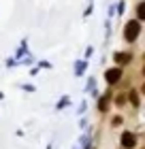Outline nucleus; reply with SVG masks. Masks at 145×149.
<instances>
[{"mask_svg":"<svg viewBox=\"0 0 145 149\" xmlns=\"http://www.w3.org/2000/svg\"><path fill=\"white\" fill-rule=\"evenodd\" d=\"M143 34V24L139 22V19H128L126 24H124V28H122V38H124V43L126 45H134L137 40L141 38Z\"/></svg>","mask_w":145,"mask_h":149,"instance_id":"1","label":"nucleus"},{"mask_svg":"<svg viewBox=\"0 0 145 149\" xmlns=\"http://www.w3.org/2000/svg\"><path fill=\"white\" fill-rule=\"evenodd\" d=\"M113 90L115 87H107V90L96 98V111H98V115H107L111 111V107H113Z\"/></svg>","mask_w":145,"mask_h":149,"instance_id":"2","label":"nucleus"},{"mask_svg":"<svg viewBox=\"0 0 145 149\" xmlns=\"http://www.w3.org/2000/svg\"><path fill=\"white\" fill-rule=\"evenodd\" d=\"M102 79H105V83L107 87H115V85H120L122 83V79H124V68L122 66H109V68H105V72H102Z\"/></svg>","mask_w":145,"mask_h":149,"instance_id":"3","label":"nucleus"},{"mask_svg":"<svg viewBox=\"0 0 145 149\" xmlns=\"http://www.w3.org/2000/svg\"><path fill=\"white\" fill-rule=\"evenodd\" d=\"M139 145V134L132 130H122L120 134V147L122 149H137Z\"/></svg>","mask_w":145,"mask_h":149,"instance_id":"4","label":"nucleus"},{"mask_svg":"<svg viewBox=\"0 0 145 149\" xmlns=\"http://www.w3.org/2000/svg\"><path fill=\"white\" fill-rule=\"evenodd\" d=\"M111 60L115 66H122V68H128L134 60V53L132 51H113L111 53Z\"/></svg>","mask_w":145,"mask_h":149,"instance_id":"5","label":"nucleus"},{"mask_svg":"<svg viewBox=\"0 0 145 149\" xmlns=\"http://www.w3.org/2000/svg\"><path fill=\"white\" fill-rule=\"evenodd\" d=\"M88 66H90V60H83V58H77L73 62V74L77 79L81 77H85V72H88Z\"/></svg>","mask_w":145,"mask_h":149,"instance_id":"6","label":"nucleus"},{"mask_svg":"<svg viewBox=\"0 0 145 149\" xmlns=\"http://www.w3.org/2000/svg\"><path fill=\"white\" fill-rule=\"evenodd\" d=\"M30 53V38L28 36H24L22 40H19V45H17V49L13 51V58L15 60H22V58H26Z\"/></svg>","mask_w":145,"mask_h":149,"instance_id":"7","label":"nucleus"},{"mask_svg":"<svg viewBox=\"0 0 145 149\" xmlns=\"http://www.w3.org/2000/svg\"><path fill=\"white\" fill-rule=\"evenodd\" d=\"M126 98H128V104L132 107L134 111L141 107V92L137 90V87H130V90L126 92Z\"/></svg>","mask_w":145,"mask_h":149,"instance_id":"8","label":"nucleus"},{"mask_svg":"<svg viewBox=\"0 0 145 149\" xmlns=\"http://www.w3.org/2000/svg\"><path fill=\"white\" fill-rule=\"evenodd\" d=\"M73 102H71V96L68 94H62V96L58 98V102H56V111H64V109H68Z\"/></svg>","mask_w":145,"mask_h":149,"instance_id":"9","label":"nucleus"},{"mask_svg":"<svg viewBox=\"0 0 145 149\" xmlns=\"http://www.w3.org/2000/svg\"><path fill=\"white\" fill-rule=\"evenodd\" d=\"M134 19H139V22L143 24L145 22V0H139L134 6Z\"/></svg>","mask_w":145,"mask_h":149,"instance_id":"10","label":"nucleus"},{"mask_svg":"<svg viewBox=\"0 0 145 149\" xmlns=\"http://www.w3.org/2000/svg\"><path fill=\"white\" fill-rule=\"evenodd\" d=\"M128 104V98H126V92H120L113 96V107H117V109H124V107Z\"/></svg>","mask_w":145,"mask_h":149,"instance_id":"11","label":"nucleus"},{"mask_svg":"<svg viewBox=\"0 0 145 149\" xmlns=\"http://www.w3.org/2000/svg\"><path fill=\"white\" fill-rule=\"evenodd\" d=\"M34 64H36V58L32 56V51H30L26 58H22V60H19V66H34Z\"/></svg>","mask_w":145,"mask_h":149,"instance_id":"12","label":"nucleus"},{"mask_svg":"<svg viewBox=\"0 0 145 149\" xmlns=\"http://www.w3.org/2000/svg\"><path fill=\"white\" fill-rule=\"evenodd\" d=\"M109 126H111V128H122L124 126V115H120V113L113 115L111 121H109Z\"/></svg>","mask_w":145,"mask_h":149,"instance_id":"13","label":"nucleus"},{"mask_svg":"<svg viewBox=\"0 0 145 149\" xmlns=\"http://www.w3.org/2000/svg\"><path fill=\"white\" fill-rule=\"evenodd\" d=\"M124 13H126V0H117L115 2V15L124 17Z\"/></svg>","mask_w":145,"mask_h":149,"instance_id":"14","label":"nucleus"},{"mask_svg":"<svg viewBox=\"0 0 145 149\" xmlns=\"http://www.w3.org/2000/svg\"><path fill=\"white\" fill-rule=\"evenodd\" d=\"M94 87H96V77H94V74H90L88 81H85V85H83V90H85V94H90Z\"/></svg>","mask_w":145,"mask_h":149,"instance_id":"15","label":"nucleus"},{"mask_svg":"<svg viewBox=\"0 0 145 149\" xmlns=\"http://www.w3.org/2000/svg\"><path fill=\"white\" fill-rule=\"evenodd\" d=\"M17 87L22 92H28V94H34L36 92V85H32V83H17Z\"/></svg>","mask_w":145,"mask_h":149,"instance_id":"16","label":"nucleus"},{"mask_svg":"<svg viewBox=\"0 0 145 149\" xmlns=\"http://www.w3.org/2000/svg\"><path fill=\"white\" fill-rule=\"evenodd\" d=\"M36 64H39L41 70H51L53 68V64L49 62V60H36Z\"/></svg>","mask_w":145,"mask_h":149,"instance_id":"17","label":"nucleus"},{"mask_svg":"<svg viewBox=\"0 0 145 149\" xmlns=\"http://www.w3.org/2000/svg\"><path fill=\"white\" fill-rule=\"evenodd\" d=\"M15 66H19V60H15L13 56H9L4 60V68H15Z\"/></svg>","mask_w":145,"mask_h":149,"instance_id":"18","label":"nucleus"},{"mask_svg":"<svg viewBox=\"0 0 145 149\" xmlns=\"http://www.w3.org/2000/svg\"><path fill=\"white\" fill-rule=\"evenodd\" d=\"M92 13H94V2H88V6L83 9V13H81V17L88 19V17H92Z\"/></svg>","mask_w":145,"mask_h":149,"instance_id":"19","label":"nucleus"},{"mask_svg":"<svg viewBox=\"0 0 145 149\" xmlns=\"http://www.w3.org/2000/svg\"><path fill=\"white\" fill-rule=\"evenodd\" d=\"M85 111H88V100H81V104L77 107V109H75V113H77L79 117H81V115H85Z\"/></svg>","mask_w":145,"mask_h":149,"instance_id":"20","label":"nucleus"},{"mask_svg":"<svg viewBox=\"0 0 145 149\" xmlns=\"http://www.w3.org/2000/svg\"><path fill=\"white\" fill-rule=\"evenodd\" d=\"M94 53H96V49H94V45H88L85 49H83V60H90V58L94 56Z\"/></svg>","mask_w":145,"mask_h":149,"instance_id":"21","label":"nucleus"},{"mask_svg":"<svg viewBox=\"0 0 145 149\" xmlns=\"http://www.w3.org/2000/svg\"><path fill=\"white\" fill-rule=\"evenodd\" d=\"M77 126H79V130H81V132H83V130H88V117H85V115H81V117H79Z\"/></svg>","mask_w":145,"mask_h":149,"instance_id":"22","label":"nucleus"},{"mask_svg":"<svg viewBox=\"0 0 145 149\" xmlns=\"http://www.w3.org/2000/svg\"><path fill=\"white\" fill-rule=\"evenodd\" d=\"M39 72H41V68H39V64H34V66H30V77H36Z\"/></svg>","mask_w":145,"mask_h":149,"instance_id":"23","label":"nucleus"},{"mask_svg":"<svg viewBox=\"0 0 145 149\" xmlns=\"http://www.w3.org/2000/svg\"><path fill=\"white\" fill-rule=\"evenodd\" d=\"M90 96H92L94 100H96V98H98V96H100V92H98V87H94V90H92V92H90Z\"/></svg>","mask_w":145,"mask_h":149,"instance_id":"24","label":"nucleus"},{"mask_svg":"<svg viewBox=\"0 0 145 149\" xmlns=\"http://www.w3.org/2000/svg\"><path fill=\"white\" fill-rule=\"evenodd\" d=\"M139 92H141V96H145V79H143V83H141V87H139Z\"/></svg>","mask_w":145,"mask_h":149,"instance_id":"25","label":"nucleus"},{"mask_svg":"<svg viewBox=\"0 0 145 149\" xmlns=\"http://www.w3.org/2000/svg\"><path fill=\"white\" fill-rule=\"evenodd\" d=\"M141 77L145 79V62H143V66H141Z\"/></svg>","mask_w":145,"mask_h":149,"instance_id":"26","label":"nucleus"},{"mask_svg":"<svg viewBox=\"0 0 145 149\" xmlns=\"http://www.w3.org/2000/svg\"><path fill=\"white\" fill-rule=\"evenodd\" d=\"M2 100H4V92L0 90V102H2Z\"/></svg>","mask_w":145,"mask_h":149,"instance_id":"27","label":"nucleus"},{"mask_svg":"<svg viewBox=\"0 0 145 149\" xmlns=\"http://www.w3.org/2000/svg\"><path fill=\"white\" fill-rule=\"evenodd\" d=\"M45 149H53V145H51V143H47V147H45Z\"/></svg>","mask_w":145,"mask_h":149,"instance_id":"28","label":"nucleus"},{"mask_svg":"<svg viewBox=\"0 0 145 149\" xmlns=\"http://www.w3.org/2000/svg\"><path fill=\"white\" fill-rule=\"evenodd\" d=\"M143 62H145V53H143Z\"/></svg>","mask_w":145,"mask_h":149,"instance_id":"29","label":"nucleus"},{"mask_svg":"<svg viewBox=\"0 0 145 149\" xmlns=\"http://www.w3.org/2000/svg\"><path fill=\"white\" fill-rule=\"evenodd\" d=\"M88 2H94V0H88Z\"/></svg>","mask_w":145,"mask_h":149,"instance_id":"30","label":"nucleus"}]
</instances>
